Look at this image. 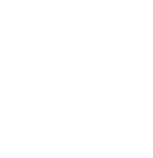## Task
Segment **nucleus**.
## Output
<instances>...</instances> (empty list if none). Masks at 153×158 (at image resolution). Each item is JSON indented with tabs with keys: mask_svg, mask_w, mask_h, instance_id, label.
I'll return each instance as SVG.
<instances>
[]
</instances>
